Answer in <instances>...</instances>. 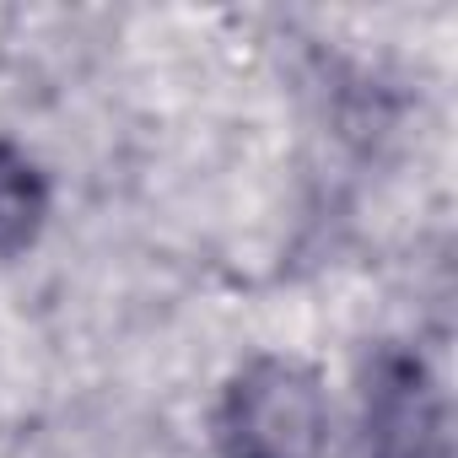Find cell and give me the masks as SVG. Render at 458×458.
I'll list each match as a JSON object with an SVG mask.
<instances>
[{"instance_id":"cell-2","label":"cell","mask_w":458,"mask_h":458,"mask_svg":"<svg viewBox=\"0 0 458 458\" xmlns=\"http://www.w3.org/2000/svg\"><path fill=\"white\" fill-rule=\"evenodd\" d=\"M356 458H447V415L431 367L415 351L383 345L361 377Z\"/></svg>"},{"instance_id":"cell-3","label":"cell","mask_w":458,"mask_h":458,"mask_svg":"<svg viewBox=\"0 0 458 458\" xmlns=\"http://www.w3.org/2000/svg\"><path fill=\"white\" fill-rule=\"evenodd\" d=\"M49 205L55 194H49L44 167L22 146L0 140V259H17L44 238Z\"/></svg>"},{"instance_id":"cell-1","label":"cell","mask_w":458,"mask_h":458,"mask_svg":"<svg viewBox=\"0 0 458 458\" xmlns=\"http://www.w3.org/2000/svg\"><path fill=\"white\" fill-rule=\"evenodd\" d=\"M221 458H324L329 394L297 356H254L216 404Z\"/></svg>"}]
</instances>
